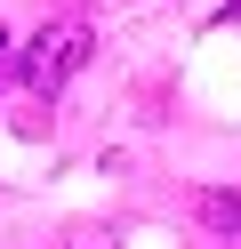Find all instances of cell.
<instances>
[{
	"mask_svg": "<svg viewBox=\"0 0 241 249\" xmlns=\"http://www.w3.org/2000/svg\"><path fill=\"white\" fill-rule=\"evenodd\" d=\"M193 217H201L209 233H225V241L241 249V193H201V201H193Z\"/></svg>",
	"mask_w": 241,
	"mask_h": 249,
	"instance_id": "obj_2",
	"label": "cell"
},
{
	"mask_svg": "<svg viewBox=\"0 0 241 249\" xmlns=\"http://www.w3.org/2000/svg\"><path fill=\"white\" fill-rule=\"evenodd\" d=\"M89 49H96V33H89L80 17H64V24H40V33L24 40V56H16V81H24L32 97L48 105V97H56V89L73 81L80 65H89Z\"/></svg>",
	"mask_w": 241,
	"mask_h": 249,
	"instance_id": "obj_1",
	"label": "cell"
},
{
	"mask_svg": "<svg viewBox=\"0 0 241 249\" xmlns=\"http://www.w3.org/2000/svg\"><path fill=\"white\" fill-rule=\"evenodd\" d=\"M0 49H8V33H0Z\"/></svg>",
	"mask_w": 241,
	"mask_h": 249,
	"instance_id": "obj_3",
	"label": "cell"
}]
</instances>
